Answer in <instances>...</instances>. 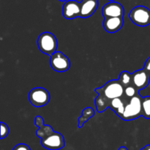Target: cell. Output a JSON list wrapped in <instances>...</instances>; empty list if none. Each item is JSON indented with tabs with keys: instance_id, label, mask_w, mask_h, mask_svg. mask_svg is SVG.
Returning <instances> with one entry per match:
<instances>
[{
	"instance_id": "obj_28",
	"label": "cell",
	"mask_w": 150,
	"mask_h": 150,
	"mask_svg": "<svg viewBox=\"0 0 150 150\" xmlns=\"http://www.w3.org/2000/svg\"><path fill=\"white\" fill-rule=\"evenodd\" d=\"M82 1H83V0H82Z\"/></svg>"
},
{
	"instance_id": "obj_16",
	"label": "cell",
	"mask_w": 150,
	"mask_h": 150,
	"mask_svg": "<svg viewBox=\"0 0 150 150\" xmlns=\"http://www.w3.org/2000/svg\"><path fill=\"white\" fill-rule=\"evenodd\" d=\"M120 83L123 86V87L126 88L129 86L133 85V76L132 73L127 71L122 72L119 79Z\"/></svg>"
},
{
	"instance_id": "obj_25",
	"label": "cell",
	"mask_w": 150,
	"mask_h": 150,
	"mask_svg": "<svg viewBox=\"0 0 150 150\" xmlns=\"http://www.w3.org/2000/svg\"><path fill=\"white\" fill-rule=\"evenodd\" d=\"M119 150H129L126 146H121V147L119 149Z\"/></svg>"
},
{
	"instance_id": "obj_9",
	"label": "cell",
	"mask_w": 150,
	"mask_h": 150,
	"mask_svg": "<svg viewBox=\"0 0 150 150\" xmlns=\"http://www.w3.org/2000/svg\"><path fill=\"white\" fill-rule=\"evenodd\" d=\"M62 14L65 18L74 19L81 16V2L76 0H68L63 5Z\"/></svg>"
},
{
	"instance_id": "obj_22",
	"label": "cell",
	"mask_w": 150,
	"mask_h": 150,
	"mask_svg": "<svg viewBox=\"0 0 150 150\" xmlns=\"http://www.w3.org/2000/svg\"><path fill=\"white\" fill-rule=\"evenodd\" d=\"M13 150H31V148L26 144H19L16 145Z\"/></svg>"
},
{
	"instance_id": "obj_7",
	"label": "cell",
	"mask_w": 150,
	"mask_h": 150,
	"mask_svg": "<svg viewBox=\"0 0 150 150\" xmlns=\"http://www.w3.org/2000/svg\"><path fill=\"white\" fill-rule=\"evenodd\" d=\"M41 144L43 147L49 150H59L65 146L64 137L58 132H54L45 139H42Z\"/></svg>"
},
{
	"instance_id": "obj_12",
	"label": "cell",
	"mask_w": 150,
	"mask_h": 150,
	"mask_svg": "<svg viewBox=\"0 0 150 150\" xmlns=\"http://www.w3.org/2000/svg\"><path fill=\"white\" fill-rule=\"evenodd\" d=\"M98 7V0H83L81 2V18L92 16Z\"/></svg>"
},
{
	"instance_id": "obj_8",
	"label": "cell",
	"mask_w": 150,
	"mask_h": 150,
	"mask_svg": "<svg viewBox=\"0 0 150 150\" xmlns=\"http://www.w3.org/2000/svg\"><path fill=\"white\" fill-rule=\"evenodd\" d=\"M102 13L104 18H105L124 17L125 9L120 3L117 1H111L103 6Z\"/></svg>"
},
{
	"instance_id": "obj_5",
	"label": "cell",
	"mask_w": 150,
	"mask_h": 150,
	"mask_svg": "<svg viewBox=\"0 0 150 150\" xmlns=\"http://www.w3.org/2000/svg\"><path fill=\"white\" fill-rule=\"evenodd\" d=\"M51 96L47 89L42 87H36L32 89L29 94V100L35 107H43L49 103Z\"/></svg>"
},
{
	"instance_id": "obj_6",
	"label": "cell",
	"mask_w": 150,
	"mask_h": 150,
	"mask_svg": "<svg viewBox=\"0 0 150 150\" xmlns=\"http://www.w3.org/2000/svg\"><path fill=\"white\" fill-rule=\"evenodd\" d=\"M50 64L55 71L59 73L67 71L70 67V59L61 51H57L51 56Z\"/></svg>"
},
{
	"instance_id": "obj_18",
	"label": "cell",
	"mask_w": 150,
	"mask_h": 150,
	"mask_svg": "<svg viewBox=\"0 0 150 150\" xmlns=\"http://www.w3.org/2000/svg\"><path fill=\"white\" fill-rule=\"evenodd\" d=\"M142 116L146 119H150V96L142 99Z\"/></svg>"
},
{
	"instance_id": "obj_1",
	"label": "cell",
	"mask_w": 150,
	"mask_h": 150,
	"mask_svg": "<svg viewBox=\"0 0 150 150\" xmlns=\"http://www.w3.org/2000/svg\"><path fill=\"white\" fill-rule=\"evenodd\" d=\"M142 98L139 94L126 103L124 114L121 117L125 121L136 120L142 116Z\"/></svg>"
},
{
	"instance_id": "obj_24",
	"label": "cell",
	"mask_w": 150,
	"mask_h": 150,
	"mask_svg": "<svg viewBox=\"0 0 150 150\" xmlns=\"http://www.w3.org/2000/svg\"><path fill=\"white\" fill-rule=\"evenodd\" d=\"M141 150H150V144L146 145V146H144V148H142Z\"/></svg>"
},
{
	"instance_id": "obj_11",
	"label": "cell",
	"mask_w": 150,
	"mask_h": 150,
	"mask_svg": "<svg viewBox=\"0 0 150 150\" xmlns=\"http://www.w3.org/2000/svg\"><path fill=\"white\" fill-rule=\"evenodd\" d=\"M124 25L123 17L105 18L103 21V27L109 33H114L122 28Z\"/></svg>"
},
{
	"instance_id": "obj_26",
	"label": "cell",
	"mask_w": 150,
	"mask_h": 150,
	"mask_svg": "<svg viewBox=\"0 0 150 150\" xmlns=\"http://www.w3.org/2000/svg\"><path fill=\"white\" fill-rule=\"evenodd\" d=\"M59 1H68V0H59Z\"/></svg>"
},
{
	"instance_id": "obj_17",
	"label": "cell",
	"mask_w": 150,
	"mask_h": 150,
	"mask_svg": "<svg viewBox=\"0 0 150 150\" xmlns=\"http://www.w3.org/2000/svg\"><path fill=\"white\" fill-rule=\"evenodd\" d=\"M54 132L55 131H54V129H53V127L51 125H45L43 127H40V128H39L37 130L36 134L41 139H44L48 137V136H49L50 135L53 134Z\"/></svg>"
},
{
	"instance_id": "obj_19",
	"label": "cell",
	"mask_w": 150,
	"mask_h": 150,
	"mask_svg": "<svg viewBox=\"0 0 150 150\" xmlns=\"http://www.w3.org/2000/svg\"><path fill=\"white\" fill-rule=\"evenodd\" d=\"M139 91L133 85L125 88V95L129 99L139 95Z\"/></svg>"
},
{
	"instance_id": "obj_3",
	"label": "cell",
	"mask_w": 150,
	"mask_h": 150,
	"mask_svg": "<svg viewBox=\"0 0 150 150\" xmlns=\"http://www.w3.org/2000/svg\"><path fill=\"white\" fill-rule=\"evenodd\" d=\"M38 45L41 52L51 57L54 53L57 52L58 42L54 34L49 32H45L39 36Z\"/></svg>"
},
{
	"instance_id": "obj_27",
	"label": "cell",
	"mask_w": 150,
	"mask_h": 150,
	"mask_svg": "<svg viewBox=\"0 0 150 150\" xmlns=\"http://www.w3.org/2000/svg\"><path fill=\"white\" fill-rule=\"evenodd\" d=\"M109 1H115V0H109Z\"/></svg>"
},
{
	"instance_id": "obj_4",
	"label": "cell",
	"mask_w": 150,
	"mask_h": 150,
	"mask_svg": "<svg viewBox=\"0 0 150 150\" xmlns=\"http://www.w3.org/2000/svg\"><path fill=\"white\" fill-rule=\"evenodd\" d=\"M130 18L137 26H148L150 24V10L145 6H137L130 12Z\"/></svg>"
},
{
	"instance_id": "obj_21",
	"label": "cell",
	"mask_w": 150,
	"mask_h": 150,
	"mask_svg": "<svg viewBox=\"0 0 150 150\" xmlns=\"http://www.w3.org/2000/svg\"><path fill=\"white\" fill-rule=\"evenodd\" d=\"M35 125H36L38 127H39V128L43 127V126L45 125V124H44L43 118H42V117H40V116H38V117L35 118Z\"/></svg>"
},
{
	"instance_id": "obj_15",
	"label": "cell",
	"mask_w": 150,
	"mask_h": 150,
	"mask_svg": "<svg viewBox=\"0 0 150 150\" xmlns=\"http://www.w3.org/2000/svg\"><path fill=\"white\" fill-rule=\"evenodd\" d=\"M94 116H95V111L92 107H88V108H85L82 111L81 116L79 118V127L81 128L84 123L86 122L89 119H91Z\"/></svg>"
},
{
	"instance_id": "obj_23",
	"label": "cell",
	"mask_w": 150,
	"mask_h": 150,
	"mask_svg": "<svg viewBox=\"0 0 150 150\" xmlns=\"http://www.w3.org/2000/svg\"><path fill=\"white\" fill-rule=\"evenodd\" d=\"M144 69L145 70L148 72V73H150V57L149 58H148V59L146 60V63L144 64Z\"/></svg>"
},
{
	"instance_id": "obj_14",
	"label": "cell",
	"mask_w": 150,
	"mask_h": 150,
	"mask_svg": "<svg viewBox=\"0 0 150 150\" xmlns=\"http://www.w3.org/2000/svg\"><path fill=\"white\" fill-rule=\"evenodd\" d=\"M111 100L105 98L104 95L98 94V96L95 99V105H96L97 111L99 113H103L108 108H109Z\"/></svg>"
},
{
	"instance_id": "obj_2",
	"label": "cell",
	"mask_w": 150,
	"mask_h": 150,
	"mask_svg": "<svg viewBox=\"0 0 150 150\" xmlns=\"http://www.w3.org/2000/svg\"><path fill=\"white\" fill-rule=\"evenodd\" d=\"M98 94H101L109 100L122 98L125 95V88L119 80H112L105 83L103 87L95 89Z\"/></svg>"
},
{
	"instance_id": "obj_20",
	"label": "cell",
	"mask_w": 150,
	"mask_h": 150,
	"mask_svg": "<svg viewBox=\"0 0 150 150\" xmlns=\"http://www.w3.org/2000/svg\"><path fill=\"white\" fill-rule=\"evenodd\" d=\"M9 132H10V129H9L8 125L7 124H5L4 122H1V134H0V137L1 139H4V138L7 137L9 134Z\"/></svg>"
},
{
	"instance_id": "obj_10",
	"label": "cell",
	"mask_w": 150,
	"mask_h": 150,
	"mask_svg": "<svg viewBox=\"0 0 150 150\" xmlns=\"http://www.w3.org/2000/svg\"><path fill=\"white\" fill-rule=\"evenodd\" d=\"M133 76V85L139 91L147 87L150 82V73L144 69L137 70L132 73Z\"/></svg>"
},
{
	"instance_id": "obj_13",
	"label": "cell",
	"mask_w": 150,
	"mask_h": 150,
	"mask_svg": "<svg viewBox=\"0 0 150 150\" xmlns=\"http://www.w3.org/2000/svg\"><path fill=\"white\" fill-rule=\"evenodd\" d=\"M127 101L125 99H122L121 98H115L111 100L109 108H111L120 117H122L125 108L126 103Z\"/></svg>"
}]
</instances>
